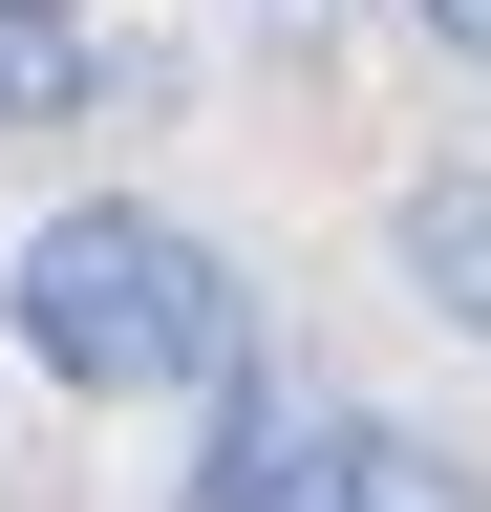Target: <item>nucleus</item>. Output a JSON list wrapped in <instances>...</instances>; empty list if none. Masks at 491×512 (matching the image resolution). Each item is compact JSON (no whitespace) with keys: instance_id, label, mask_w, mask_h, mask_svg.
I'll return each mask as SVG.
<instances>
[{"instance_id":"1","label":"nucleus","mask_w":491,"mask_h":512,"mask_svg":"<svg viewBox=\"0 0 491 512\" xmlns=\"http://www.w3.org/2000/svg\"><path fill=\"white\" fill-rule=\"evenodd\" d=\"M0 342L43 384H107V406H150V384H235L257 363V299H235V256L193 214H150V192H86V214H43L0 256Z\"/></svg>"},{"instance_id":"2","label":"nucleus","mask_w":491,"mask_h":512,"mask_svg":"<svg viewBox=\"0 0 491 512\" xmlns=\"http://www.w3.org/2000/svg\"><path fill=\"white\" fill-rule=\"evenodd\" d=\"M342 470H363V406H299V384L235 363L214 448H193V512H342Z\"/></svg>"},{"instance_id":"3","label":"nucleus","mask_w":491,"mask_h":512,"mask_svg":"<svg viewBox=\"0 0 491 512\" xmlns=\"http://www.w3.org/2000/svg\"><path fill=\"white\" fill-rule=\"evenodd\" d=\"M385 256H406V299L449 320V342H491V171H406Z\"/></svg>"},{"instance_id":"4","label":"nucleus","mask_w":491,"mask_h":512,"mask_svg":"<svg viewBox=\"0 0 491 512\" xmlns=\"http://www.w3.org/2000/svg\"><path fill=\"white\" fill-rule=\"evenodd\" d=\"M86 86H107V43L65 22V0H0V128H65Z\"/></svg>"},{"instance_id":"5","label":"nucleus","mask_w":491,"mask_h":512,"mask_svg":"<svg viewBox=\"0 0 491 512\" xmlns=\"http://www.w3.org/2000/svg\"><path fill=\"white\" fill-rule=\"evenodd\" d=\"M342 512H491V491H470V470H449L427 427H363V470H342Z\"/></svg>"},{"instance_id":"6","label":"nucleus","mask_w":491,"mask_h":512,"mask_svg":"<svg viewBox=\"0 0 491 512\" xmlns=\"http://www.w3.org/2000/svg\"><path fill=\"white\" fill-rule=\"evenodd\" d=\"M427 43H470V64H491V0H427Z\"/></svg>"}]
</instances>
